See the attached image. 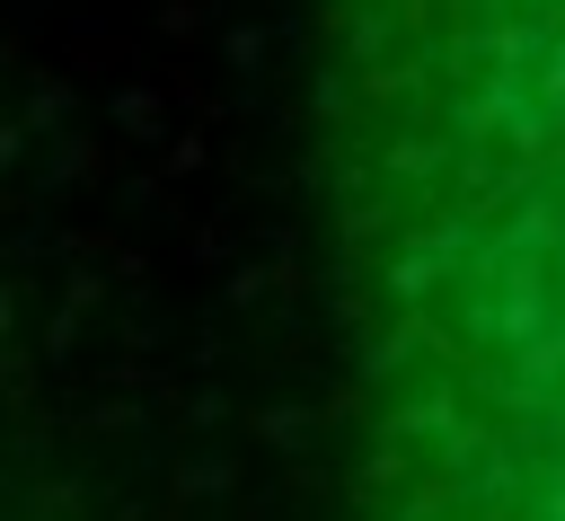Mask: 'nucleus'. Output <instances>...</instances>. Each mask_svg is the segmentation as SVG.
<instances>
[{
  "instance_id": "1",
  "label": "nucleus",
  "mask_w": 565,
  "mask_h": 521,
  "mask_svg": "<svg viewBox=\"0 0 565 521\" xmlns=\"http://www.w3.org/2000/svg\"><path fill=\"white\" fill-rule=\"evenodd\" d=\"M380 521H565V53L353 185Z\"/></svg>"
}]
</instances>
